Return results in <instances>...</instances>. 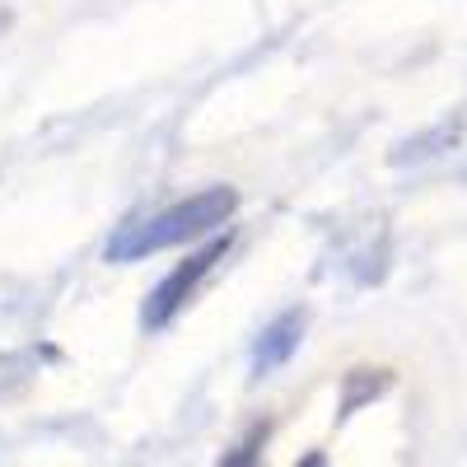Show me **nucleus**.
I'll use <instances>...</instances> for the list:
<instances>
[{"instance_id": "nucleus-1", "label": "nucleus", "mask_w": 467, "mask_h": 467, "mask_svg": "<svg viewBox=\"0 0 467 467\" xmlns=\"http://www.w3.org/2000/svg\"><path fill=\"white\" fill-rule=\"evenodd\" d=\"M239 211V192L234 187H206L197 197H187L150 220L127 224L122 234H112L108 244V262H140L150 253H164V248H182L192 239H206L220 224H229V215Z\"/></svg>"}, {"instance_id": "nucleus-2", "label": "nucleus", "mask_w": 467, "mask_h": 467, "mask_svg": "<svg viewBox=\"0 0 467 467\" xmlns=\"http://www.w3.org/2000/svg\"><path fill=\"white\" fill-rule=\"evenodd\" d=\"M229 253V234H215V239L206 244V248H197L187 262H178L169 276L150 290V299H145V308H140V323L150 327V332H160V327H169L182 308H187V299L202 290V281L211 276V266L220 262Z\"/></svg>"}, {"instance_id": "nucleus-3", "label": "nucleus", "mask_w": 467, "mask_h": 467, "mask_svg": "<svg viewBox=\"0 0 467 467\" xmlns=\"http://www.w3.org/2000/svg\"><path fill=\"white\" fill-rule=\"evenodd\" d=\"M304 341V314L299 308H285L281 318H271L253 346V374H271V369H281L295 350Z\"/></svg>"}, {"instance_id": "nucleus-4", "label": "nucleus", "mask_w": 467, "mask_h": 467, "mask_svg": "<svg viewBox=\"0 0 467 467\" xmlns=\"http://www.w3.org/2000/svg\"><path fill=\"white\" fill-rule=\"evenodd\" d=\"M383 388H388V374H383V369H379V379H369V383H365V379H360V369H356V374L346 379V402H341V411H356L365 398H379Z\"/></svg>"}]
</instances>
